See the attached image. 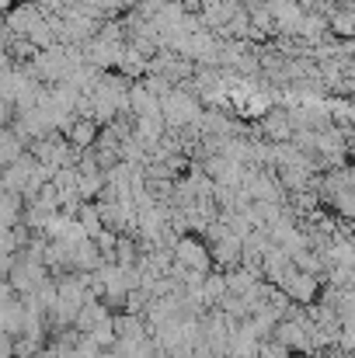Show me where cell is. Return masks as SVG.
Returning <instances> with one entry per match:
<instances>
[{
	"label": "cell",
	"instance_id": "7a4b0ae2",
	"mask_svg": "<svg viewBox=\"0 0 355 358\" xmlns=\"http://www.w3.org/2000/svg\"><path fill=\"white\" fill-rule=\"evenodd\" d=\"M258 358H293V352L289 348H282L279 341H261V348H258Z\"/></svg>",
	"mask_w": 355,
	"mask_h": 358
},
{
	"label": "cell",
	"instance_id": "3957f363",
	"mask_svg": "<svg viewBox=\"0 0 355 358\" xmlns=\"http://www.w3.org/2000/svg\"><path fill=\"white\" fill-rule=\"evenodd\" d=\"M352 230H355V223H352Z\"/></svg>",
	"mask_w": 355,
	"mask_h": 358
},
{
	"label": "cell",
	"instance_id": "6da1fadb",
	"mask_svg": "<svg viewBox=\"0 0 355 358\" xmlns=\"http://www.w3.org/2000/svg\"><path fill=\"white\" fill-rule=\"evenodd\" d=\"M275 289H282V296L289 299V303H296V306H310V303H317L321 299V278L317 275H307V271H293L282 285H275Z\"/></svg>",
	"mask_w": 355,
	"mask_h": 358
}]
</instances>
